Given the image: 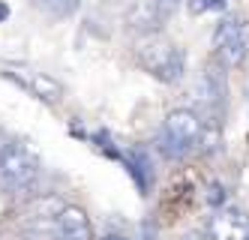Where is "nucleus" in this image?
<instances>
[{
    "label": "nucleus",
    "instance_id": "f257e3e1",
    "mask_svg": "<svg viewBox=\"0 0 249 240\" xmlns=\"http://www.w3.org/2000/svg\"><path fill=\"white\" fill-rule=\"evenodd\" d=\"M135 57H138L141 69L150 72V75L159 78L162 84H177L186 75V54H183V48H177L171 39H165L162 33L138 36Z\"/></svg>",
    "mask_w": 249,
    "mask_h": 240
},
{
    "label": "nucleus",
    "instance_id": "f03ea898",
    "mask_svg": "<svg viewBox=\"0 0 249 240\" xmlns=\"http://www.w3.org/2000/svg\"><path fill=\"white\" fill-rule=\"evenodd\" d=\"M201 129H204L201 114H195L192 108H174V111H168V117L162 120V129H159V135H156L159 153L168 156V159L186 156L192 147L198 144Z\"/></svg>",
    "mask_w": 249,
    "mask_h": 240
},
{
    "label": "nucleus",
    "instance_id": "7ed1b4c3",
    "mask_svg": "<svg viewBox=\"0 0 249 240\" xmlns=\"http://www.w3.org/2000/svg\"><path fill=\"white\" fill-rule=\"evenodd\" d=\"M225 93H228V87H225V66L219 60H213L204 66V72L198 78H195L192 84V99H189V108L195 114H201L204 123H219V114H222V108H225Z\"/></svg>",
    "mask_w": 249,
    "mask_h": 240
},
{
    "label": "nucleus",
    "instance_id": "20e7f679",
    "mask_svg": "<svg viewBox=\"0 0 249 240\" xmlns=\"http://www.w3.org/2000/svg\"><path fill=\"white\" fill-rule=\"evenodd\" d=\"M42 168V159L33 147L21 144V141H12L6 156L0 159V189L3 192H21L27 189L33 180L39 177Z\"/></svg>",
    "mask_w": 249,
    "mask_h": 240
},
{
    "label": "nucleus",
    "instance_id": "39448f33",
    "mask_svg": "<svg viewBox=\"0 0 249 240\" xmlns=\"http://www.w3.org/2000/svg\"><path fill=\"white\" fill-rule=\"evenodd\" d=\"M213 51H216V60L225 69H234L249 57V21L246 18H234L228 15L216 24L213 33Z\"/></svg>",
    "mask_w": 249,
    "mask_h": 240
},
{
    "label": "nucleus",
    "instance_id": "423d86ee",
    "mask_svg": "<svg viewBox=\"0 0 249 240\" xmlns=\"http://www.w3.org/2000/svg\"><path fill=\"white\" fill-rule=\"evenodd\" d=\"M177 3H180V0H141L138 6L129 9L126 21H129V27L138 30L141 36L159 33V30H162V24H168L171 15L177 12Z\"/></svg>",
    "mask_w": 249,
    "mask_h": 240
},
{
    "label": "nucleus",
    "instance_id": "0eeeda50",
    "mask_svg": "<svg viewBox=\"0 0 249 240\" xmlns=\"http://www.w3.org/2000/svg\"><path fill=\"white\" fill-rule=\"evenodd\" d=\"M66 210V201L60 195H45V198H36L33 204L24 210V225L30 231H57V219L60 213Z\"/></svg>",
    "mask_w": 249,
    "mask_h": 240
},
{
    "label": "nucleus",
    "instance_id": "6e6552de",
    "mask_svg": "<svg viewBox=\"0 0 249 240\" xmlns=\"http://www.w3.org/2000/svg\"><path fill=\"white\" fill-rule=\"evenodd\" d=\"M3 75L15 78L21 87H27L33 96H39L45 102H57L63 96V84L57 78H51L48 72H33V69H6Z\"/></svg>",
    "mask_w": 249,
    "mask_h": 240
},
{
    "label": "nucleus",
    "instance_id": "1a4fd4ad",
    "mask_svg": "<svg viewBox=\"0 0 249 240\" xmlns=\"http://www.w3.org/2000/svg\"><path fill=\"white\" fill-rule=\"evenodd\" d=\"M207 231L213 240H249V216L243 210H219Z\"/></svg>",
    "mask_w": 249,
    "mask_h": 240
},
{
    "label": "nucleus",
    "instance_id": "9d476101",
    "mask_svg": "<svg viewBox=\"0 0 249 240\" xmlns=\"http://www.w3.org/2000/svg\"><path fill=\"white\" fill-rule=\"evenodd\" d=\"M36 6L51 18H69L78 12V0H36Z\"/></svg>",
    "mask_w": 249,
    "mask_h": 240
},
{
    "label": "nucleus",
    "instance_id": "9b49d317",
    "mask_svg": "<svg viewBox=\"0 0 249 240\" xmlns=\"http://www.w3.org/2000/svg\"><path fill=\"white\" fill-rule=\"evenodd\" d=\"M228 0H189V12L192 15H204V12H225Z\"/></svg>",
    "mask_w": 249,
    "mask_h": 240
},
{
    "label": "nucleus",
    "instance_id": "f8f14e48",
    "mask_svg": "<svg viewBox=\"0 0 249 240\" xmlns=\"http://www.w3.org/2000/svg\"><path fill=\"white\" fill-rule=\"evenodd\" d=\"M222 201H225V186H222V183H210V186H207V204L219 207Z\"/></svg>",
    "mask_w": 249,
    "mask_h": 240
},
{
    "label": "nucleus",
    "instance_id": "ddd939ff",
    "mask_svg": "<svg viewBox=\"0 0 249 240\" xmlns=\"http://www.w3.org/2000/svg\"><path fill=\"white\" fill-rule=\"evenodd\" d=\"M9 144H12V141H6L3 135H0V159H3V156H6V150H9Z\"/></svg>",
    "mask_w": 249,
    "mask_h": 240
},
{
    "label": "nucleus",
    "instance_id": "4468645a",
    "mask_svg": "<svg viewBox=\"0 0 249 240\" xmlns=\"http://www.w3.org/2000/svg\"><path fill=\"white\" fill-rule=\"evenodd\" d=\"M6 18H9V6L0 0V21H6Z\"/></svg>",
    "mask_w": 249,
    "mask_h": 240
},
{
    "label": "nucleus",
    "instance_id": "2eb2a0df",
    "mask_svg": "<svg viewBox=\"0 0 249 240\" xmlns=\"http://www.w3.org/2000/svg\"><path fill=\"white\" fill-rule=\"evenodd\" d=\"M102 240H129V237H123V234H105Z\"/></svg>",
    "mask_w": 249,
    "mask_h": 240
}]
</instances>
